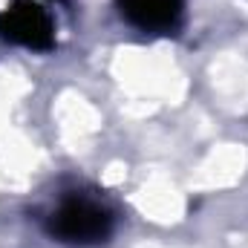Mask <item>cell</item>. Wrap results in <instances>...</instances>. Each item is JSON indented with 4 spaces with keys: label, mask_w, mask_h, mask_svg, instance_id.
I'll return each mask as SVG.
<instances>
[{
    "label": "cell",
    "mask_w": 248,
    "mask_h": 248,
    "mask_svg": "<svg viewBox=\"0 0 248 248\" xmlns=\"http://www.w3.org/2000/svg\"><path fill=\"white\" fill-rule=\"evenodd\" d=\"M119 6L133 26L147 32L170 29L182 15V0H119Z\"/></svg>",
    "instance_id": "obj_3"
},
{
    "label": "cell",
    "mask_w": 248,
    "mask_h": 248,
    "mask_svg": "<svg viewBox=\"0 0 248 248\" xmlns=\"http://www.w3.org/2000/svg\"><path fill=\"white\" fill-rule=\"evenodd\" d=\"M49 234L61 243L72 246H95L104 243L113 234V217L107 208H101L93 199H63L55 208V214L49 217Z\"/></svg>",
    "instance_id": "obj_1"
},
{
    "label": "cell",
    "mask_w": 248,
    "mask_h": 248,
    "mask_svg": "<svg viewBox=\"0 0 248 248\" xmlns=\"http://www.w3.org/2000/svg\"><path fill=\"white\" fill-rule=\"evenodd\" d=\"M0 38L26 49H52L55 46V23L32 0H15L0 12Z\"/></svg>",
    "instance_id": "obj_2"
}]
</instances>
